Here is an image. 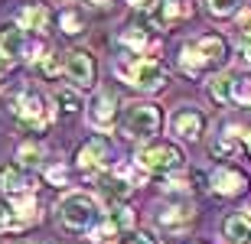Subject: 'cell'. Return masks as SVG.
<instances>
[{
	"instance_id": "obj_1",
	"label": "cell",
	"mask_w": 251,
	"mask_h": 244,
	"mask_svg": "<svg viewBox=\"0 0 251 244\" xmlns=\"http://www.w3.org/2000/svg\"><path fill=\"white\" fill-rule=\"evenodd\" d=\"M228 59V43L222 36H199L196 43H186L179 49V66L186 75H202V72H212V68H222V62Z\"/></svg>"
},
{
	"instance_id": "obj_2",
	"label": "cell",
	"mask_w": 251,
	"mask_h": 244,
	"mask_svg": "<svg viewBox=\"0 0 251 244\" xmlns=\"http://www.w3.org/2000/svg\"><path fill=\"white\" fill-rule=\"evenodd\" d=\"M56 215L65 231L82 235V231H92L98 225V202L92 196H85V192H69L56 205Z\"/></svg>"
},
{
	"instance_id": "obj_3",
	"label": "cell",
	"mask_w": 251,
	"mask_h": 244,
	"mask_svg": "<svg viewBox=\"0 0 251 244\" xmlns=\"http://www.w3.org/2000/svg\"><path fill=\"white\" fill-rule=\"evenodd\" d=\"M118 75L124 82H130L140 91H160L167 85V68L160 59H147V56H127L124 62H118Z\"/></svg>"
},
{
	"instance_id": "obj_4",
	"label": "cell",
	"mask_w": 251,
	"mask_h": 244,
	"mask_svg": "<svg viewBox=\"0 0 251 244\" xmlns=\"http://www.w3.org/2000/svg\"><path fill=\"white\" fill-rule=\"evenodd\" d=\"M121 127H124L127 137H134V140H150V137L160 131V111H157V104H150V101H130V104H124Z\"/></svg>"
},
{
	"instance_id": "obj_5",
	"label": "cell",
	"mask_w": 251,
	"mask_h": 244,
	"mask_svg": "<svg viewBox=\"0 0 251 244\" xmlns=\"http://www.w3.org/2000/svg\"><path fill=\"white\" fill-rule=\"evenodd\" d=\"M137 166L150 169V173H176L183 166V150H179L176 143H167V140L147 143L137 153Z\"/></svg>"
},
{
	"instance_id": "obj_6",
	"label": "cell",
	"mask_w": 251,
	"mask_h": 244,
	"mask_svg": "<svg viewBox=\"0 0 251 244\" xmlns=\"http://www.w3.org/2000/svg\"><path fill=\"white\" fill-rule=\"evenodd\" d=\"M13 114H17L20 124L29 127V131H43V127H49V121H52L43 94H36V91H20V98L13 101Z\"/></svg>"
},
{
	"instance_id": "obj_7",
	"label": "cell",
	"mask_w": 251,
	"mask_h": 244,
	"mask_svg": "<svg viewBox=\"0 0 251 244\" xmlns=\"http://www.w3.org/2000/svg\"><path fill=\"white\" fill-rule=\"evenodd\" d=\"M65 75L75 88H95V78H98V66H95V56L85 52V49H72L65 56Z\"/></svg>"
},
{
	"instance_id": "obj_8",
	"label": "cell",
	"mask_w": 251,
	"mask_h": 244,
	"mask_svg": "<svg viewBox=\"0 0 251 244\" xmlns=\"http://www.w3.org/2000/svg\"><path fill=\"white\" fill-rule=\"evenodd\" d=\"M170 131L176 133L179 140H199L205 131V114L196 111V108H179L170 117Z\"/></svg>"
},
{
	"instance_id": "obj_9",
	"label": "cell",
	"mask_w": 251,
	"mask_h": 244,
	"mask_svg": "<svg viewBox=\"0 0 251 244\" xmlns=\"http://www.w3.org/2000/svg\"><path fill=\"white\" fill-rule=\"evenodd\" d=\"M78 169L82 173H101L108 163H111V150H108V140H101V137H95V140H88L78 150Z\"/></svg>"
},
{
	"instance_id": "obj_10",
	"label": "cell",
	"mask_w": 251,
	"mask_h": 244,
	"mask_svg": "<svg viewBox=\"0 0 251 244\" xmlns=\"http://www.w3.org/2000/svg\"><path fill=\"white\" fill-rule=\"evenodd\" d=\"M212 189L219 192V196H225V199L242 196L245 189H248V176L238 173V169H232V166H219L212 173Z\"/></svg>"
},
{
	"instance_id": "obj_11",
	"label": "cell",
	"mask_w": 251,
	"mask_h": 244,
	"mask_svg": "<svg viewBox=\"0 0 251 244\" xmlns=\"http://www.w3.org/2000/svg\"><path fill=\"white\" fill-rule=\"evenodd\" d=\"M193 218H196L193 205H170V208H160L157 225L163 231H170V235H179V231H186L193 225Z\"/></svg>"
},
{
	"instance_id": "obj_12",
	"label": "cell",
	"mask_w": 251,
	"mask_h": 244,
	"mask_svg": "<svg viewBox=\"0 0 251 244\" xmlns=\"http://www.w3.org/2000/svg\"><path fill=\"white\" fill-rule=\"evenodd\" d=\"M0 192H7V196H26L29 192V179L23 173L20 163H7V166H0Z\"/></svg>"
},
{
	"instance_id": "obj_13",
	"label": "cell",
	"mask_w": 251,
	"mask_h": 244,
	"mask_svg": "<svg viewBox=\"0 0 251 244\" xmlns=\"http://www.w3.org/2000/svg\"><path fill=\"white\" fill-rule=\"evenodd\" d=\"M114 101L111 94H95L92 108H88V124H92L95 131H111L114 127Z\"/></svg>"
},
{
	"instance_id": "obj_14",
	"label": "cell",
	"mask_w": 251,
	"mask_h": 244,
	"mask_svg": "<svg viewBox=\"0 0 251 244\" xmlns=\"http://www.w3.org/2000/svg\"><path fill=\"white\" fill-rule=\"evenodd\" d=\"M98 192H101V199L111 208H118V205H124V199L130 196V182L124 176H101L98 179Z\"/></svg>"
},
{
	"instance_id": "obj_15",
	"label": "cell",
	"mask_w": 251,
	"mask_h": 244,
	"mask_svg": "<svg viewBox=\"0 0 251 244\" xmlns=\"http://www.w3.org/2000/svg\"><path fill=\"white\" fill-rule=\"evenodd\" d=\"M212 156L215 160H232L235 153L242 150V133H238V127H228V131H222L219 137L212 140Z\"/></svg>"
},
{
	"instance_id": "obj_16",
	"label": "cell",
	"mask_w": 251,
	"mask_h": 244,
	"mask_svg": "<svg viewBox=\"0 0 251 244\" xmlns=\"http://www.w3.org/2000/svg\"><path fill=\"white\" fill-rule=\"evenodd\" d=\"M0 49H3L10 59L20 56V52L26 49V39H23V26H20V23H7V26H0Z\"/></svg>"
},
{
	"instance_id": "obj_17",
	"label": "cell",
	"mask_w": 251,
	"mask_h": 244,
	"mask_svg": "<svg viewBox=\"0 0 251 244\" xmlns=\"http://www.w3.org/2000/svg\"><path fill=\"white\" fill-rule=\"evenodd\" d=\"M232 88H235V78L219 72V75L209 78V98L215 104H232Z\"/></svg>"
},
{
	"instance_id": "obj_18",
	"label": "cell",
	"mask_w": 251,
	"mask_h": 244,
	"mask_svg": "<svg viewBox=\"0 0 251 244\" xmlns=\"http://www.w3.org/2000/svg\"><path fill=\"white\" fill-rule=\"evenodd\" d=\"M121 46H127V49H134L130 56H144V49H150L153 43H150V36H147V29H124L121 33Z\"/></svg>"
},
{
	"instance_id": "obj_19",
	"label": "cell",
	"mask_w": 251,
	"mask_h": 244,
	"mask_svg": "<svg viewBox=\"0 0 251 244\" xmlns=\"http://www.w3.org/2000/svg\"><path fill=\"white\" fill-rule=\"evenodd\" d=\"M225 238H232L235 244L251 241V225L242 218V212H238V215H232V218H225Z\"/></svg>"
},
{
	"instance_id": "obj_20",
	"label": "cell",
	"mask_w": 251,
	"mask_h": 244,
	"mask_svg": "<svg viewBox=\"0 0 251 244\" xmlns=\"http://www.w3.org/2000/svg\"><path fill=\"white\" fill-rule=\"evenodd\" d=\"M46 23H49L46 7H26L23 13H20V26H23V29H36V33H43Z\"/></svg>"
},
{
	"instance_id": "obj_21",
	"label": "cell",
	"mask_w": 251,
	"mask_h": 244,
	"mask_svg": "<svg viewBox=\"0 0 251 244\" xmlns=\"http://www.w3.org/2000/svg\"><path fill=\"white\" fill-rule=\"evenodd\" d=\"M13 215H17L20 225H26V222H36V199L29 196H17L13 199Z\"/></svg>"
},
{
	"instance_id": "obj_22",
	"label": "cell",
	"mask_w": 251,
	"mask_h": 244,
	"mask_svg": "<svg viewBox=\"0 0 251 244\" xmlns=\"http://www.w3.org/2000/svg\"><path fill=\"white\" fill-rule=\"evenodd\" d=\"M238 7H242V0H205V10L212 17H232L238 13Z\"/></svg>"
},
{
	"instance_id": "obj_23",
	"label": "cell",
	"mask_w": 251,
	"mask_h": 244,
	"mask_svg": "<svg viewBox=\"0 0 251 244\" xmlns=\"http://www.w3.org/2000/svg\"><path fill=\"white\" fill-rule=\"evenodd\" d=\"M39 72H43V78H56L59 72H65V59H59L56 52H46L39 62Z\"/></svg>"
},
{
	"instance_id": "obj_24",
	"label": "cell",
	"mask_w": 251,
	"mask_h": 244,
	"mask_svg": "<svg viewBox=\"0 0 251 244\" xmlns=\"http://www.w3.org/2000/svg\"><path fill=\"white\" fill-rule=\"evenodd\" d=\"M17 160H20V166L26 169V166H39V160H43V150H39L36 143H23L17 150Z\"/></svg>"
},
{
	"instance_id": "obj_25",
	"label": "cell",
	"mask_w": 251,
	"mask_h": 244,
	"mask_svg": "<svg viewBox=\"0 0 251 244\" xmlns=\"http://www.w3.org/2000/svg\"><path fill=\"white\" fill-rule=\"evenodd\" d=\"M232 101L242 104V108H251V78H235Z\"/></svg>"
},
{
	"instance_id": "obj_26",
	"label": "cell",
	"mask_w": 251,
	"mask_h": 244,
	"mask_svg": "<svg viewBox=\"0 0 251 244\" xmlns=\"http://www.w3.org/2000/svg\"><path fill=\"white\" fill-rule=\"evenodd\" d=\"M59 23H62V33H69V36L82 33V13H75V10H65L59 17Z\"/></svg>"
},
{
	"instance_id": "obj_27",
	"label": "cell",
	"mask_w": 251,
	"mask_h": 244,
	"mask_svg": "<svg viewBox=\"0 0 251 244\" xmlns=\"http://www.w3.org/2000/svg\"><path fill=\"white\" fill-rule=\"evenodd\" d=\"M56 104L62 108L65 114H75L78 108H82V101H78V94H75V91H65V88H62V91L56 94Z\"/></svg>"
},
{
	"instance_id": "obj_28",
	"label": "cell",
	"mask_w": 251,
	"mask_h": 244,
	"mask_svg": "<svg viewBox=\"0 0 251 244\" xmlns=\"http://www.w3.org/2000/svg\"><path fill=\"white\" fill-rule=\"evenodd\" d=\"M111 225L121 231V228H130L134 225V212H130L127 205H118V208H111Z\"/></svg>"
},
{
	"instance_id": "obj_29",
	"label": "cell",
	"mask_w": 251,
	"mask_h": 244,
	"mask_svg": "<svg viewBox=\"0 0 251 244\" xmlns=\"http://www.w3.org/2000/svg\"><path fill=\"white\" fill-rule=\"evenodd\" d=\"M17 215H13V205H3L0 202V231H10V228H17Z\"/></svg>"
},
{
	"instance_id": "obj_30",
	"label": "cell",
	"mask_w": 251,
	"mask_h": 244,
	"mask_svg": "<svg viewBox=\"0 0 251 244\" xmlns=\"http://www.w3.org/2000/svg\"><path fill=\"white\" fill-rule=\"evenodd\" d=\"M114 235H118V228L108 222V225L95 228V244H114Z\"/></svg>"
},
{
	"instance_id": "obj_31",
	"label": "cell",
	"mask_w": 251,
	"mask_h": 244,
	"mask_svg": "<svg viewBox=\"0 0 251 244\" xmlns=\"http://www.w3.org/2000/svg\"><path fill=\"white\" fill-rule=\"evenodd\" d=\"M46 179L52 182V186H65L69 173H65V166H49V169H46Z\"/></svg>"
},
{
	"instance_id": "obj_32",
	"label": "cell",
	"mask_w": 251,
	"mask_h": 244,
	"mask_svg": "<svg viewBox=\"0 0 251 244\" xmlns=\"http://www.w3.org/2000/svg\"><path fill=\"white\" fill-rule=\"evenodd\" d=\"M238 59H242V66L251 68V36H245V43L238 46Z\"/></svg>"
},
{
	"instance_id": "obj_33",
	"label": "cell",
	"mask_w": 251,
	"mask_h": 244,
	"mask_svg": "<svg viewBox=\"0 0 251 244\" xmlns=\"http://www.w3.org/2000/svg\"><path fill=\"white\" fill-rule=\"evenodd\" d=\"M238 26H242V33H245V36H251V10L238 17Z\"/></svg>"
},
{
	"instance_id": "obj_34",
	"label": "cell",
	"mask_w": 251,
	"mask_h": 244,
	"mask_svg": "<svg viewBox=\"0 0 251 244\" xmlns=\"http://www.w3.org/2000/svg\"><path fill=\"white\" fill-rule=\"evenodd\" d=\"M10 66H13V59H10L7 52H3V49H0V75H3V72H7Z\"/></svg>"
},
{
	"instance_id": "obj_35",
	"label": "cell",
	"mask_w": 251,
	"mask_h": 244,
	"mask_svg": "<svg viewBox=\"0 0 251 244\" xmlns=\"http://www.w3.org/2000/svg\"><path fill=\"white\" fill-rule=\"evenodd\" d=\"M124 244H153V241H150L147 235H137V238H127V241H124Z\"/></svg>"
},
{
	"instance_id": "obj_36",
	"label": "cell",
	"mask_w": 251,
	"mask_h": 244,
	"mask_svg": "<svg viewBox=\"0 0 251 244\" xmlns=\"http://www.w3.org/2000/svg\"><path fill=\"white\" fill-rule=\"evenodd\" d=\"M242 218H245V222L251 225V205H248V208H242Z\"/></svg>"
},
{
	"instance_id": "obj_37",
	"label": "cell",
	"mask_w": 251,
	"mask_h": 244,
	"mask_svg": "<svg viewBox=\"0 0 251 244\" xmlns=\"http://www.w3.org/2000/svg\"><path fill=\"white\" fill-rule=\"evenodd\" d=\"M245 147H248V153H251V131H248V137H245Z\"/></svg>"
},
{
	"instance_id": "obj_38",
	"label": "cell",
	"mask_w": 251,
	"mask_h": 244,
	"mask_svg": "<svg viewBox=\"0 0 251 244\" xmlns=\"http://www.w3.org/2000/svg\"><path fill=\"white\" fill-rule=\"evenodd\" d=\"M88 3H98V7H104V3H108V0H88Z\"/></svg>"
},
{
	"instance_id": "obj_39",
	"label": "cell",
	"mask_w": 251,
	"mask_h": 244,
	"mask_svg": "<svg viewBox=\"0 0 251 244\" xmlns=\"http://www.w3.org/2000/svg\"><path fill=\"white\" fill-rule=\"evenodd\" d=\"M130 3H144V0H130Z\"/></svg>"
},
{
	"instance_id": "obj_40",
	"label": "cell",
	"mask_w": 251,
	"mask_h": 244,
	"mask_svg": "<svg viewBox=\"0 0 251 244\" xmlns=\"http://www.w3.org/2000/svg\"><path fill=\"white\" fill-rule=\"evenodd\" d=\"M196 244H202V241H196Z\"/></svg>"
},
{
	"instance_id": "obj_41",
	"label": "cell",
	"mask_w": 251,
	"mask_h": 244,
	"mask_svg": "<svg viewBox=\"0 0 251 244\" xmlns=\"http://www.w3.org/2000/svg\"><path fill=\"white\" fill-rule=\"evenodd\" d=\"M245 244H251V241H245Z\"/></svg>"
}]
</instances>
